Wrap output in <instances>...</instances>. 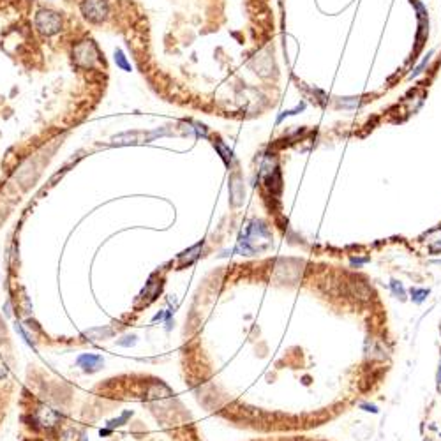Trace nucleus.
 <instances>
[{
    "instance_id": "6",
    "label": "nucleus",
    "mask_w": 441,
    "mask_h": 441,
    "mask_svg": "<svg viewBox=\"0 0 441 441\" xmlns=\"http://www.w3.org/2000/svg\"><path fill=\"white\" fill-rule=\"evenodd\" d=\"M390 290H392V295L395 298H399V300L401 302H404L406 300V295H408V291H406V288H404V284L401 283V281L399 279H395V277H392V279H390Z\"/></svg>"
},
{
    "instance_id": "1",
    "label": "nucleus",
    "mask_w": 441,
    "mask_h": 441,
    "mask_svg": "<svg viewBox=\"0 0 441 441\" xmlns=\"http://www.w3.org/2000/svg\"><path fill=\"white\" fill-rule=\"evenodd\" d=\"M73 59L78 66L81 67H92L99 60V52H97L96 44L92 41H81L76 44L73 50Z\"/></svg>"
},
{
    "instance_id": "2",
    "label": "nucleus",
    "mask_w": 441,
    "mask_h": 441,
    "mask_svg": "<svg viewBox=\"0 0 441 441\" xmlns=\"http://www.w3.org/2000/svg\"><path fill=\"white\" fill-rule=\"evenodd\" d=\"M36 27L44 36H53L62 29V16L50 9H43L36 16Z\"/></svg>"
},
{
    "instance_id": "8",
    "label": "nucleus",
    "mask_w": 441,
    "mask_h": 441,
    "mask_svg": "<svg viewBox=\"0 0 441 441\" xmlns=\"http://www.w3.org/2000/svg\"><path fill=\"white\" fill-rule=\"evenodd\" d=\"M360 409H364V411H367V413H374V415H378V413H379L378 406H376V404H371V402H362V404H360Z\"/></svg>"
},
{
    "instance_id": "9",
    "label": "nucleus",
    "mask_w": 441,
    "mask_h": 441,
    "mask_svg": "<svg viewBox=\"0 0 441 441\" xmlns=\"http://www.w3.org/2000/svg\"><path fill=\"white\" fill-rule=\"evenodd\" d=\"M367 261H369V258H351V261H349V263H351L353 267H360V265L367 263Z\"/></svg>"
},
{
    "instance_id": "4",
    "label": "nucleus",
    "mask_w": 441,
    "mask_h": 441,
    "mask_svg": "<svg viewBox=\"0 0 441 441\" xmlns=\"http://www.w3.org/2000/svg\"><path fill=\"white\" fill-rule=\"evenodd\" d=\"M427 247L432 254L441 253V228L432 230V232L427 233V240H425Z\"/></svg>"
},
{
    "instance_id": "10",
    "label": "nucleus",
    "mask_w": 441,
    "mask_h": 441,
    "mask_svg": "<svg viewBox=\"0 0 441 441\" xmlns=\"http://www.w3.org/2000/svg\"><path fill=\"white\" fill-rule=\"evenodd\" d=\"M436 383H437V388L441 386V360H439V365H437V371H436Z\"/></svg>"
},
{
    "instance_id": "11",
    "label": "nucleus",
    "mask_w": 441,
    "mask_h": 441,
    "mask_svg": "<svg viewBox=\"0 0 441 441\" xmlns=\"http://www.w3.org/2000/svg\"><path fill=\"white\" fill-rule=\"evenodd\" d=\"M439 357H441V349H439Z\"/></svg>"
},
{
    "instance_id": "5",
    "label": "nucleus",
    "mask_w": 441,
    "mask_h": 441,
    "mask_svg": "<svg viewBox=\"0 0 441 441\" xmlns=\"http://www.w3.org/2000/svg\"><path fill=\"white\" fill-rule=\"evenodd\" d=\"M429 295H430L429 288H418V286L409 288V300H411L413 304H416V305L423 304V302L427 300V297H429Z\"/></svg>"
},
{
    "instance_id": "7",
    "label": "nucleus",
    "mask_w": 441,
    "mask_h": 441,
    "mask_svg": "<svg viewBox=\"0 0 441 441\" xmlns=\"http://www.w3.org/2000/svg\"><path fill=\"white\" fill-rule=\"evenodd\" d=\"M115 62H117V66L120 67V69H124V71H131V64L127 62V59H125V55L124 53H122V50H117V52H115Z\"/></svg>"
},
{
    "instance_id": "12",
    "label": "nucleus",
    "mask_w": 441,
    "mask_h": 441,
    "mask_svg": "<svg viewBox=\"0 0 441 441\" xmlns=\"http://www.w3.org/2000/svg\"><path fill=\"white\" fill-rule=\"evenodd\" d=\"M439 334H441V328H439Z\"/></svg>"
},
{
    "instance_id": "13",
    "label": "nucleus",
    "mask_w": 441,
    "mask_h": 441,
    "mask_svg": "<svg viewBox=\"0 0 441 441\" xmlns=\"http://www.w3.org/2000/svg\"><path fill=\"white\" fill-rule=\"evenodd\" d=\"M439 436H441V432H439Z\"/></svg>"
},
{
    "instance_id": "3",
    "label": "nucleus",
    "mask_w": 441,
    "mask_h": 441,
    "mask_svg": "<svg viewBox=\"0 0 441 441\" xmlns=\"http://www.w3.org/2000/svg\"><path fill=\"white\" fill-rule=\"evenodd\" d=\"M81 13L88 22L99 23L108 16V2L106 0H83Z\"/></svg>"
}]
</instances>
